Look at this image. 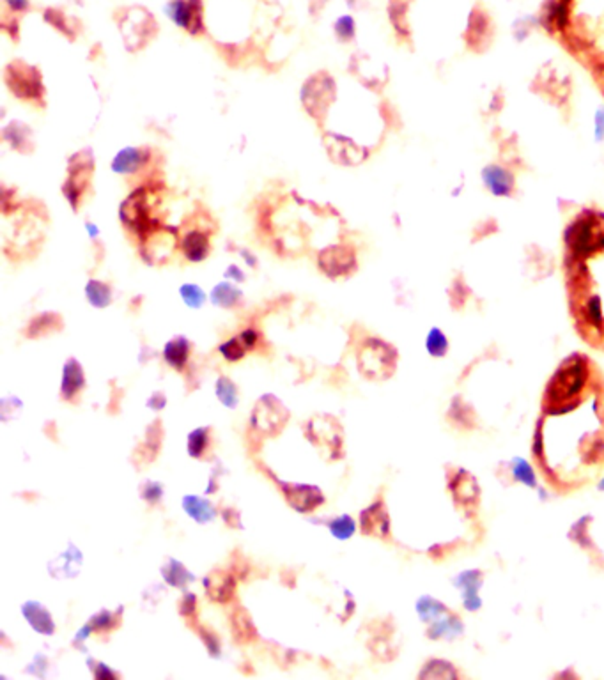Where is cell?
<instances>
[{
	"label": "cell",
	"instance_id": "1",
	"mask_svg": "<svg viewBox=\"0 0 604 680\" xmlns=\"http://www.w3.org/2000/svg\"><path fill=\"white\" fill-rule=\"evenodd\" d=\"M530 450L542 482L560 496L604 477V371L590 354H569L549 376Z\"/></svg>",
	"mask_w": 604,
	"mask_h": 680
},
{
	"label": "cell",
	"instance_id": "2",
	"mask_svg": "<svg viewBox=\"0 0 604 680\" xmlns=\"http://www.w3.org/2000/svg\"><path fill=\"white\" fill-rule=\"evenodd\" d=\"M562 278L570 324L604 354V209L581 207L562 234Z\"/></svg>",
	"mask_w": 604,
	"mask_h": 680
},
{
	"label": "cell",
	"instance_id": "3",
	"mask_svg": "<svg viewBox=\"0 0 604 680\" xmlns=\"http://www.w3.org/2000/svg\"><path fill=\"white\" fill-rule=\"evenodd\" d=\"M542 27L604 98V0H551Z\"/></svg>",
	"mask_w": 604,
	"mask_h": 680
},
{
	"label": "cell",
	"instance_id": "4",
	"mask_svg": "<svg viewBox=\"0 0 604 680\" xmlns=\"http://www.w3.org/2000/svg\"><path fill=\"white\" fill-rule=\"evenodd\" d=\"M356 363L363 378L383 381L393 374L397 363V351L381 339H367L360 345Z\"/></svg>",
	"mask_w": 604,
	"mask_h": 680
},
{
	"label": "cell",
	"instance_id": "5",
	"mask_svg": "<svg viewBox=\"0 0 604 680\" xmlns=\"http://www.w3.org/2000/svg\"><path fill=\"white\" fill-rule=\"evenodd\" d=\"M289 420V411L275 395H263L252 411V429L263 436H276Z\"/></svg>",
	"mask_w": 604,
	"mask_h": 680
},
{
	"label": "cell",
	"instance_id": "6",
	"mask_svg": "<svg viewBox=\"0 0 604 680\" xmlns=\"http://www.w3.org/2000/svg\"><path fill=\"white\" fill-rule=\"evenodd\" d=\"M305 434L315 447L326 448L332 459L342 457V427L330 415H317L306 423Z\"/></svg>",
	"mask_w": 604,
	"mask_h": 680
},
{
	"label": "cell",
	"instance_id": "7",
	"mask_svg": "<svg viewBox=\"0 0 604 680\" xmlns=\"http://www.w3.org/2000/svg\"><path fill=\"white\" fill-rule=\"evenodd\" d=\"M268 473L275 478V482L278 484V487H280L282 493H284L287 504H289L296 512L308 514L312 512V510H315L319 505L324 504V496L323 493H321L319 487L305 486V484H298V486H296V484L282 482V480H278L272 471H268Z\"/></svg>",
	"mask_w": 604,
	"mask_h": 680
},
{
	"label": "cell",
	"instance_id": "8",
	"mask_svg": "<svg viewBox=\"0 0 604 680\" xmlns=\"http://www.w3.org/2000/svg\"><path fill=\"white\" fill-rule=\"evenodd\" d=\"M165 13L172 18L174 23L197 34L202 29V4L200 0H170L165 5Z\"/></svg>",
	"mask_w": 604,
	"mask_h": 680
},
{
	"label": "cell",
	"instance_id": "9",
	"mask_svg": "<svg viewBox=\"0 0 604 680\" xmlns=\"http://www.w3.org/2000/svg\"><path fill=\"white\" fill-rule=\"evenodd\" d=\"M319 267L332 278L347 275L356 267V257L350 246H330L319 255Z\"/></svg>",
	"mask_w": 604,
	"mask_h": 680
},
{
	"label": "cell",
	"instance_id": "10",
	"mask_svg": "<svg viewBox=\"0 0 604 680\" xmlns=\"http://www.w3.org/2000/svg\"><path fill=\"white\" fill-rule=\"evenodd\" d=\"M360 525H362V532L365 535H372V537L378 538L389 537L390 517L383 501H374L371 507L362 510Z\"/></svg>",
	"mask_w": 604,
	"mask_h": 680
},
{
	"label": "cell",
	"instance_id": "11",
	"mask_svg": "<svg viewBox=\"0 0 604 680\" xmlns=\"http://www.w3.org/2000/svg\"><path fill=\"white\" fill-rule=\"evenodd\" d=\"M204 588H206V594L209 595L211 601L227 603L233 599L236 581H234V576L231 573L216 568V571H213L204 577Z\"/></svg>",
	"mask_w": 604,
	"mask_h": 680
},
{
	"label": "cell",
	"instance_id": "12",
	"mask_svg": "<svg viewBox=\"0 0 604 680\" xmlns=\"http://www.w3.org/2000/svg\"><path fill=\"white\" fill-rule=\"evenodd\" d=\"M22 615L36 633L44 634V636H52L55 633V622H53L52 615L47 610V606H43L38 601H29V603L23 604Z\"/></svg>",
	"mask_w": 604,
	"mask_h": 680
},
{
	"label": "cell",
	"instance_id": "13",
	"mask_svg": "<svg viewBox=\"0 0 604 680\" xmlns=\"http://www.w3.org/2000/svg\"><path fill=\"white\" fill-rule=\"evenodd\" d=\"M83 387H86V374H83L82 365L77 358H69L62 371L61 397L64 401H71L82 392Z\"/></svg>",
	"mask_w": 604,
	"mask_h": 680
},
{
	"label": "cell",
	"instance_id": "14",
	"mask_svg": "<svg viewBox=\"0 0 604 680\" xmlns=\"http://www.w3.org/2000/svg\"><path fill=\"white\" fill-rule=\"evenodd\" d=\"M82 567V553L78 551L73 544H69L62 555L53 558L48 568L53 577H75Z\"/></svg>",
	"mask_w": 604,
	"mask_h": 680
},
{
	"label": "cell",
	"instance_id": "15",
	"mask_svg": "<svg viewBox=\"0 0 604 680\" xmlns=\"http://www.w3.org/2000/svg\"><path fill=\"white\" fill-rule=\"evenodd\" d=\"M147 158L146 151L138 147H124L112 159V170L116 174H135L146 165Z\"/></svg>",
	"mask_w": 604,
	"mask_h": 680
},
{
	"label": "cell",
	"instance_id": "16",
	"mask_svg": "<svg viewBox=\"0 0 604 680\" xmlns=\"http://www.w3.org/2000/svg\"><path fill=\"white\" fill-rule=\"evenodd\" d=\"M183 508L199 525H206V523L213 521L216 517V510L211 501L206 498H200V496L186 495L183 498Z\"/></svg>",
	"mask_w": 604,
	"mask_h": 680
},
{
	"label": "cell",
	"instance_id": "17",
	"mask_svg": "<svg viewBox=\"0 0 604 680\" xmlns=\"http://www.w3.org/2000/svg\"><path fill=\"white\" fill-rule=\"evenodd\" d=\"M188 356H190V342H188L186 337H174L172 340H168L167 344H165V362L172 367V369H176V371H183L185 369Z\"/></svg>",
	"mask_w": 604,
	"mask_h": 680
},
{
	"label": "cell",
	"instance_id": "18",
	"mask_svg": "<svg viewBox=\"0 0 604 680\" xmlns=\"http://www.w3.org/2000/svg\"><path fill=\"white\" fill-rule=\"evenodd\" d=\"M183 254L192 263H199L204 261L209 254V239L200 231H190L183 237Z\"/></svg>",
	"mask_w": 604,
	"mask_h": 680
},
{
	"label": "cell",
	"instance_id": "19",
	"mask_svg": "<svg viewBox=\"0 0 604 680\" xmlns=\"http://www.w3.org/2000/svg\"><path fill=\"white\" fill-rule=\"evenodd\" d=\"M161 576H163L165 581L168 583L174 588H185L186 585L195 581V576L177 560L170 558L167 560V564L161 567Z\"/></svg>",
	"mask_w": 604,
	"mask_h": 680
},
{
	"label": "cell",
	"instance_id": "20",
	"mask_svg": "<svg viewBox=\"0 0 604 680\" xmlns=\"http://www.w3.org/2000/svg\"><path fill=\"white\" fill-rule=\"evenodd\" d=\"M243 298V293L239 289L234 287L229 282H222V284L215 285L211 291V302L220 309H233L234 305L239 303Z\"/></svg>",
	"mask_w": 604,
	"mask_h": 680
},
{
	"label": "cell",
	"instance_id": "21",
	"mask_svg": "<svg viewBox=\"0 0 604 680\" xmlns=\"http://www.w3.org/2000/svg\"><path fill=\"white\" fill-rule=\"evenodd\" d=\"M86 296L92 306L96 309H105L112 302V291L105 282L100 280H89L86 285Z\"/></svg>",
	"mask_w": 604,
	"mask_h": 680
},
{
	"label": "cell",
	"instance_id": "22",
	"mask_svg": "<svg viewBox=\"0 0 604 680\" xmlns=\"http://www.w3.org/2000/svg\"><path fill=\"white\" fill-rule=\"evenodd\" d=\"M233 633L237 642H250L257 636V631L252 624L250 616L246 615L241 607H237V612L233 615Z\"/></svg>",
	"mask_w": 604,
	"mask_h": 680
},
{
	"label": "cell",
	"instance_id": "23",
	"mask_svg": "<svg viewBox=\"0 0 604 680\" xmlns=\"http://www.w3.org/2000/svg\"><path fill=\"white\" fill-rule=\"evenodd\" d=\"M55 328L57 330L61 328V317H59V315H55V314L38 315V317L32 319L31 324H29L27 335L32 337V339H36V337H41V335H44V333L52 332V330H55Z\"/></svg>",
	"mask_w": 604,
	"mask_h": 680
},
{
	"label": "cell",
	"instance_id": "24",
	"mask_svg": "<svg viewBox=\"0 0 604 680\" xmlns=\"http://www.w3.org/2000/svg\"><path fill=\"white\" fill-rule=\"evenodd\" d=\"M216 397H218V401L222 402V404L225 406V408H229V409H234L237 406V401H239V397H237V387L236 384L231 381L229 378H225V376H222L218 381H216Z\"/></svg>",
	"mask_w": 604,
	"mask_h": 680
},
{
	"label": "cell",
	"instance_id": "25",
	"mask_svg": "<svg viewBox=\"0 0 604 680\" xmlns=\"http://www.w3.org/2000/svg\"><path fill=\"white\" fill-rule=\"evenodd\" d=\"M207 445H209V429L207 427H199V429H195L188 434V454L192 457H202Z\"/></svg>",
	"mask_w": 604,
	"mask_h": 680
},
{
	"label": "cell",
	"instance_id": "26",
	"mask_svg": "<svg viewBox=\"0 0 604 680\" xmlns=\"http://www.w3.org/2000/svg\"><path fill=\"white\" fill-rule=\"evenodd\" d=\"M218 351H220L222 356H224L225 360H229V362H237V360H241V358L245 356L248 348H246L245 342L239 339V335H236L233 337V339L225 340L224 344H220Z\"/></svg>",
	"mask_w": 604,
	"mask_h": 680
},
{
	"label": "cell",
	"instance_id": "27",
	"mask_svg": "<svg viewBox=\"0 0 604 680\" xmlns=\"http://www.w3.org/2000/svg\"><path fill=\"white\" fill-rule=\"evenodd\" d=\"M328 529L330 534H332L335 538H339V540H345V538H350L351 535L354 534L356 525H354V521L350 516H345L344 514V516H339L335 517V519H332V521L328 523Z\"/></svg>",
	"mask_w": 604,
	"mask_h": 680
},
{
	"label": "cell",
	"instance_id": "28",
	"mask_svg": "<svg viewBox=\"0 0 604 680\" xmlns=\"http://www.w3.org/2000/svg\"><path fill=\"white\" fill-rule=\"evenodd\" d=\"M179 294H181L183 302L190 306V309H200L204 305V302H206V293H204L199 285L195 284L181 285Z\"/></svg>",
	"mask_w": 604,
	"mask_h": 680
},
{
	"label": "cell",
	"instance_id": "29",
	"mask_svg": "<svg viewBox=\"0 0 604 680\" xmlns=\"http://www.w3.org/2000/svg\"><path fill=\"white\" fill-rule=\"evenodd\" d=\"M119 615H121V610L117 612V615L110 613L108 610H101L100 613H96V615L91 616L89 624L92 625V629H94V631H98V633H103V631H110V629L116 627L117 616Z\"/></svg>",
	"mask_w": 604,
	"mask_h": 680
},
{
	"label": "cell",
	"instance_id": "30",
	"mask_svg": "<svg viewBox=\"0 0 604 680\" xmlns=\"http://www.w3.org/2000/svg\"><path fill=\"white\" fill-rule=\"evenodd\" d=\"M140 496H142L146 501L149 504H158L163 496V487H161L160 482H153V480H147L142 487H140Z\"/></svg>",
	"mask_w": 604,
	"mask_h": 680
},
{
	"label": "cell",
	"instance_id": "31",
	"mask_svg": "<svg viewBox=\"0 0 604 680\" xmlns=\"http://www.w3.org/2000/svg\"><path fill=\"white\" fill-rule=\"evenodd\" d=\"M199 634H200V638H202V642H204V645H206L209 655L215 659L220 657L222 646H220V640L216 638V634L211 633V631H207V629H204V627H199Z\"/></svg>",
	"mask_w": 604,
	"mask_h": 680
},
{
	"label": "cell",
	"instance_id": "32",
	"mask_svg": "<svg viewBox=\"0 0 604 680\" xmlns=\"http://www.w3.org/2000/svg\"><path fill=\"white\" fill-rule=\"evenodd\" d=\"M335 32L337 36L342 39V41H350L354 34V23L353 18L351 16H342L337 20L335 23Z\"/></svg>",
	"mask_w": 604,
	"mask_h": 680
},
{
	"label": "cell",
	"instance_id": "33",
	"mask_svg": "<svg viewBox=\"0 0 604 680\" xmlns=\"http://www.w3.org/2000/svg\"><path fill=\"white\" fill-rule=\"evenodd\" d=\"M197 610V597L190 592H186L181 599V604H179V613L183 616H192Z\"/></svg>",
	"mask_w": 604,
	"mask_h": 680
},
{
	"label": "cell",
	"instance_id": "34",
	"mask_svg": "<svg viewBox=\"0 0 604 680\" xmlns=\"http://www.w3.org/2000/svg\"><path fill=\"white\" fill-rule=\"evenodd\" d=\"M239 339L245 342V345L248 348V351H250V349H254L255 345H257V342H259V333L255 332V330H252V328H246V330H243V332L239 333Z\"/></svg>",
	"mask_w": 604,
	"mask_h": 680
},
{
	"label": "cell",
	"instance_id": "35",
	"mask_svg": "<svg viewBox=\"0 0 604 680\" xmlns=\"http://www.w3.org/2000/svg\"><path fill=\"white\" fill-rule=\"evenodd\" d=\"M165 404H167V399H165L163 393H160V392L153 393V395L149 397V401H147V408L155 409V411H160V409H163Z\"/></svg>",
	"mask_w": 604,
	"mask_h": 680
},
{
	"label": "cell",
	"instance_id": "36",
	"mask_svg": "<svg viewBox=\"0 0 604 680\" xmlns=\"http://www.w3.org/2000/svg\"><path fill=\"white\" fill-rule=\"evenodd\" d=\"M91 663H94L92 659H89ZM94 670V677L96 679H103V677H116V673L112 670H108V666L105 663H94V666H91Z\"/></svg>",
	"mask_w": 604,
	"mask_h": 680
},
{
	"label": "cell",
	"instance_id": "37",
	"mask_svg": "<svg viewBox=\"0 0 604 680\" xmlns=\"http://www.w3.org/2000/svg\"><path fill=\"white\" fill-rule=\"evenodd\" d=\"M224 519H225V523H229L231 526H236V528H239L241 526V521H239V514L236 512V510H233V508H225L224 510Z\"/></svg>",
	"mask_w": 604,
	"mask_h": 680
},
{
	"label": "cell",
	"instance_id": "38",
	"mask_svg": "<svg viewBox=\"0 0 604 680\" xmlns=\"http://www.w3.org/2000/svg\"><path fill=\"white\" fill-rule=\"evenodd\" d=\"M225 276H227V278H234L236 282H243V280H245V273H243L237 266H234V264L225 272Z\"/></svg>",
	"mask_w": 604,
	"mask_h": 680
},
{
	"label": "cell",
	"instance_id": "39",
	"mask_svg": "<svg viewBox=\"0 0 604 680\" xmlns=\"http://www.w3.org/2000/svg\"><path fill=\"white\" fill-rule=\"evenodd\" d=\"M9 4V8L14 9V11H23L29 5V0H5Z\"/></svg>",
	"mask_w": 604,
	"mask_h": 680
},
{
	"label": "cell",
	"instance_id": "40",
	"mask_svg": "<svg viewBox=\"0 0 604 680\" xmlns=\"http://www.w3.org/2000/svg\"><path fill=\"white\" fill-rule=\"evenodd\" d=\"M87 231H89V234H91V236H96V234H98V231H96V225H92V224H87Z\"/></svg>",
	"mask_w": 604,
	"mask_h": 680
}]
</instances>
